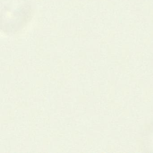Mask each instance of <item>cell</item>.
I'll list each match as a JSON object with an SVG mask.
<instances>
[{
	"label": "cell",
	"instance_id": "cell-1",
	"mask_svg": "<svg viewBox=\"0 0 153 153\" xmlns=\"http://www.w3.org/2000/svg\"><path fill=\"white\" fill-rule=\"evenodd\" d=\"M1 28L7 33L17 32L27 23L31 8L27 0H1Z\"/></svg>",
	"mask_w": 153,
	"mask_h": 153
}]
</instances>
